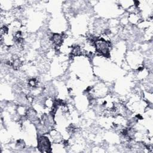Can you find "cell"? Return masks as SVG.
<instances>
[{"instance_id": "6da1fadb", "label": "cell", "mask_w": 153, "mask_h": 153, "mask_svg": "<svg viewBox=\"0 0 153 153\" xmlns=\"http://www.w3.org/2000/svg\"><path fill=\"white\" fill-rule=\"evenodd\" d=\"M38 148L42 149V152H49L48 149H50V143L47 137L41 136L38 141Z\"/></svg>"}, {"instance_id": "7a4b0ae2", "label": "cell", "mask_w": 153, "mask_h": 153, "mask_svg": "<svg viewBox=\"0 0 153 153\" xmlns=\"http://www.w3.org/2000/svg\"><path fill=\"white\" fill-rule=\"evenodd\" d=\"M53 42L57 45H60L63 41V36L58 33H55L52 36Z\"/></svg>"}]
</instances>
